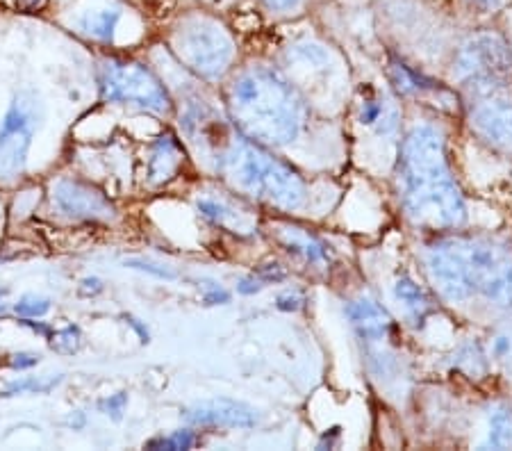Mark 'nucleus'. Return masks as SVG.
<instances>
[{
	"label": "nucleus",
	"mask_w": 512,
	"mask_h": 451,
	"mask_svg": "<svg viewBox=\"0 0 512 451\" xmlns=\"http://www.w3.org/2000/svg\"><path fill=\"white\" fill-rule=\"evenodd\" d=\"M14 310H16V315L28 317V319L44 317L48 310H51V301L41 299V297H30L28 294V297H23L19 303H16Z\"/></svg>",
	"instance_id": "obj_21"
},
{
	"label": "nucleus",
	"mask_w": 512,
	"mask_h": 451,
	"mask_svg": "<svg viewBox=\"0 0 512 451\" xmlns=\"http://www.w3.org/2000/svg\"><path fill=\"white\" fill-rule=\"evenodd\" d=\"M51 347L60 354H73L80 349V328L78 326H66L62 331H57L51 340Z\"/></svg>",
	"instance_id": "obj_20"
},
{
	"label": "nucleus",
	"mask_w": 512,
	"mask_h": 451,
	"mask_svg": "<svg viewBox=\"0 0 512 451\" xmlns=\"http://www.w3.org/2000/svg\"><path fill=\"white\" fill-rule=\"evenodd\" d=\"M303 3L305 0H264V5H267L271 12H283V14L299 10Z\"/></svg>",
	"instance_id": "obj_24"
},
{
	"label": "nucleus",
	"mask_w": 512,
	"mask_h": 451,
	"mask_svg": "<svg viewBox=\"0 0 512 451\" xmlns=\"http://www.w3.org/2000/svg\"><path fill=\"white\" fill-rule=\"evenodd\" d=\"M35 128V98L16 96L0 123V176L12 178L26 167Z\"/></svg>",
	"instance_id": "obj_8"
},
{
	"label": "nucleus",
	"mask_w": 512,
	"mask_h": 451,
	"mask_svg": "<svg viewBox=\"0 0 512 451\" xmlns=\"http://www.w3.org/2000/svg\"><path fill=\"white\" fill-rule=\"evenodd\" d=\"M469 3L483 12H497L499 7L506 5V0H469Z\"/></svg>",
	"instance_id": "obj_28"
},
{
	"label": "nucleus",
	"mask_w": 512,
	"mask_h": 451,
	"mask_svg": "<svg viewBox=\"0 0 512 451\" xmlns=\"http://www.w3.org/2000/svg\"><path fill=\"white\" fill-rule=\"evenodd\" d=\"M224 171L239 192L267 201L278 208L294 210L305 199L303 180L251 139L235 137L221 160Z\"/></svg>",
	"instance_id": "obj_4"
},
{
	"label": "nucleus",
	"mask_w": 512,
	"mask_h": 451,
	"mask_svg": "<svg viewBox=\"0 0 512 451\" xmlns=\"http://www.w3.org/2000/svg\"><path fill=\"white\" fill-rule=\"evenodd\" d=\"M198 210L203 217H208L217 226L230 228L233 233H253V221L226 201L203 196V199H198Z\"/></svg>",
	"instance_id": "obj_16"
},
{
	"label": "nucleus",
	"mask_w": 512,
	"mask_h": 451,
	"mask_svg": "<svg viewBox=\"0 0 512 451\" xmlns=\"http://www.w3.org/2000/svg\"><path fill=\"white\" fill-rule=\"evenodd\" d=\"M426 269L444 299L485 297L501 306L512 303V256L481 237H449L431 246Z\"/></svg>",
	"instance_id": "obj_2"
},
{
	"label": "nucleus",
	"mask_w": 512,
	"mask_h": 451,
	"mask_svg": "<svg viewBox=\"0 0 512 451\" xmlns=\"http://www.w3.org/2000/svg\"><path fill=\"white\" fill-rule=\"evenodd\" d=\"M53 203L66 217L85 221H107L114 217V205L96 187L82 180L62 178L53 187Z\"/></svg>",
	"instance_id": "obj_11"
},
{
	"label": "nucleus",
	"mask_w": 512,
	"mask_h": 451,
	"mask_svg": "<svg viewBox=\"0 0 512 451\" xmlns=\"http://www.w3.org/2000/svg\"><path fill=\"white\" fill-rule=\"evenodd\" d=\"M260 287L262 285L255 281V278H249V281H242V285H239V292H242V294H253V292H258Z\"/></svg>",
	"instance_id": "obj_32"
},
{
	"label": "nucleus",
	"mask_w": 512,
	"mask_h": 451,
	"mask_svg": "<svg viewBox=\"0 0 512 451\" xmlns=\"http://www.w3.org/2000/svg\"><path fill=\"white\" fill-rule=\"evenodd\" d=\"M126 401H128L126 395H114V397H110L107 401H103L101 406L107 410V415H112L114 420H119L121 413H123V408H126Z\"/></svg>",
	"instance_id": "obj_25"
},
{
	"label": "nucleus",
	"mask_w": 512,
	"mask_h": 451,
	"mask_svg": "<svg viewBox=\"0 0 512 451\" xmlns=\"http://www.w3.org/2000/svg\"><path fill=\"white\" fill-rule=\"evenodd\" d=\"M171 44L180 62L203 78L224 76L235 57L233 37L210 16H187L173 30Z\"/></svg>",
	"instance_id": "obj_5"
},
{
	"label": "nucleus",
	"mask_w": 512,
	"mask_h": 451,
	"mask_svg": "<svg viewBox=\"0 0 512 451\" xmlns=\"http://www.w3.org/2000/svg\"><path fill=\"white\" fill-rule=\"evenodd\" d=\"M305 303V299L301 297L299 292H287V294H280L278 297V308L280 310H299Z\"/></svg>",
	"instance_id": "obj_26"
},
{
	"label": "nucleus",
	"mask_w": 512,
	"mask_h": 451,
	"mask_svg": "<svg viewBox=\"0 0 512 451\" xmlns=\"http://www.w3.org/2000/svg\"><path fill=\"white\" fill-rule=\"evenodd\" d=\"M101 92L110 103H126L132 108L167 114L171 101L162 82L137 62L107 60L101 67Z\"/></svg>",
	"instance_id": "obj_6"
},
{
	"label": "nucleus",
	"mask_w": 512,
	"mask_h": 451,
	"mask_svg": "<svg viewBox=\"0 0 512 451\" xmlns=\"http://www.w3.org/2000/svg\"><path fill=\"white\" fill-rule=\"evenodd\" d=\"M394 297H396V301L403 303V308H406L412 317L421 319L426 315V310L431 308V301H428L426 292L421 290V287L408 276H401L399 281H396Z\"/></svg>",
	"instance_id": "obj_18"
},
{
	"label": "nucleus",
	"mask_w": 512,
	"mask_h": 451,
	"mask_svg": "<svg viewBox=\"0 0 512 451\" xmlns=\"http://www.w3.org/2000/svg\"><path fill=\"white\" fill-rule=\"evenodd\" d=\"M399 190L408 217L419 226L456 228L465 221V201L451 176L440 130L415 126L401 149Z\"/></svg>",
	"instance_id": "obj_1"
},
{
	"label": "nucleus",
	"mask_w": 512,
	"mask_h": 451,
	"mask_svg": "<svg viewBox=\"0 0 512 451\" xmlns=\"http://www.w3.org/2000/svg\"><path fill=\"white\" fill-rule=\"evenodd\" d=\"M510 71V48L494 32H481V35L465 41L456 57V76L469 89L503 85Z\"/></svg>",
	"instance_id": "obj_7"
},
{
	"label": "nucleus",
	"mask_w": 512,
	"mask_h": 451,
	"mask_svg": "<svg viewBox=\"0 0 512 451\" xmlns=\"http://www.w3.org/2000/svg\"><path fill=\"white\" fill-rule=\"evenodd\" d=\"M37 363H39V356H16L12 365L16 369H28V367H35Z\"/></svg>",
	"instance_id": "obj_31"
},
{
	"label": "nucleus",
	"mask_w": 512,
	"mask_h": 451,
	"mask_svg": "<svg viewBox=\"0 0 512 451\" xmlns=\"http://www.w3.org/2000/svg\"><path fill=\"white\" fill-rule=\"evenodd\" d=\"M128 267H135V269H144V272H151L155 276H162V278H173L171 272H167V269H158L155 265H148V262H142V260H126Z\"/></svg>",
	"instance_id": "obj_27"
},
{
	"label": "nucleus",
	"mask_w": 512,
	"mask_h": 451,
	"mask_svg": "<svg viewBox=\"0 0 512 451\" xmlns=\"http://www.w3.org/2000/svg\"><path fill=\"white\" fill-rule=\"evenodd\" d=\"M205 301L214 306V303H226L228 301V292L221 290V287H212V290L205 294Z\"/></svg>",
	"instance_id": "obj_29"
},
{
	"label": "nucleus",
	"mask_w": 512,
	"mask_h": 451,
	"mask_svg": "<svg viewBox=\"0 0 512 451\" xmlns=\"http://www.w3.org/2000/svg\"><path fill=\"white\" fill-rule=\"evenodd\" d=\"M346 317L351 319L353 328L365 340H383L392 326L390 315L374 299L367 297L351 301L349 308H346Z\"/></svg>",
	"instance_id": "obj_13"
},
{
	"label": "nucleus",
	"mask_w": 512,
	"mask_h": 451,
	"mask_svg": "<svg viewBox=\"0 0 512 451\" xmlns=\"http://www.w3.org/2000/svg\"><path fill=\"white\" fill-rule=\"evenodd\" d=\"M183 164V149L173 135H162L148 160V180L155 185L169 183Z\"/></svg>",
	"instance_id": "obj_14"
},
{
	"label": "nucleus",
	"mask_w": 512,
	"mask_h": 451,
	"mask_svg": "<svg viewBox=\"0 0 512 451\" xmlns=\"http://www.w3.org/2000/svg\"><path fill=\"white\" fill-rule=\"evenodd\" d=\"M60 383V379H48V381H39V379H30V381H16L12 383L10 388H7L3 395L10 397V395H23V392H48L53 390L55 385Z\"/></svg>",
	"instance_id": "obj_22"
},
{
	"label": "nucleus",
	"mask_w": 512,
	"mask_h": 451,
	"mask_svg": "<svg viewBox=\"0 0 512 451\" xmlns=\"http://www.w3.org/2000/svg\"><path fill=\"white\" fill-rule=\"evenodd\" d=\"M121 19L119 10H98V12H89L85 19L80 21V28L87 32L89 37L101 39V41H112L114 32H117Z\"/></svg>",
	"instance_id": "obj_19"
},
{
	"label": "nucleus",
	"mask_w": 512,
	"mask_h": 451,
	"mask_svg": "<svg viewBox=\"0 0 512 451\" xmlns=\"http://www.w3.org/2000/svg\"><path fill=\"white\" fill-rule=\"evenodd\" d=\"M485 449H510L512 447V410L506 406H497L490 413L487 422V438L483 442Z\"/></svg>",
	"instance_id": "obj_17"
},
{
	"label": "nucleus",
	"mask_w": 512,
	"mask_h": 451,
	"mask_svg": "<svg viewBox=\"0 0 512 451\" xmlns=\"http://www.w3.org/2000/svg\"><path fill=\"white\" fill-rule=\"evenodd\" d=\"M260 274L267 278V281H283V278H285V272H283V269H280L278 262H274V269H264L262 267Z\"/></svg>",
	"instance_id": "obj_30"
},
{
	"label": "nucleus",
	"mask_w": 512,
	"mask_h": 451,
	"mask_svg": "<svg viewBox=\"0 0 512 451\" xmlns=\"http://www.w3.org/2000/svg\"><path fill=\"white\" fill-rule=\"evenodd\" d=\"M212 3H224V0H212Z\"/></svg>",
	"instance_id": "obj_33"
},
{
	"label": "nucleus",
	"mask_w": 512,
	"mask_h": 451,
	"mask_svg": "<svg viewBox=\"0 0 512 451\" xmlns=\"http://www.w3.org/2000/svg\"><path fill=\"white\" fill-rule=\"evenodd\" d=\"M280 242L287 246L289 253L312 262V265H326V262H330L328 246L317 240L315 235L305 233L303 228H280Z\"/></svg>",
	"instance_id": "obj_15"
},
{
	"label": "nucleus",
	"mask_w": 512,
	"mask_h": 451,
	"mask_svg": "<svg viewBox=\"0 0 512 451\" xmlns=\"http://www.w3.org/2000/svg\"><path fill=\"white\" fill-rule=\"evenodd\" d=\"M192 445H194V436L189 431H176L169 438L148 442V447L151 449H189Z\"/></svg>",
	"instance_id": "obj_23"
},
{
	"label": "nucleus",
	"mask_w": 512,
	"mask_h": 451,
	"mask_svg": "<svg viewBox=\"0 0 512 451\" xmlns=\"http://www.w3.org/2000/svg\"><path fill=\"white\" fill-rule=\"evenodd\" d=\"M183 128L198 153L219 171L221 160L237 137L221 114L205 103H189L183 114Z\"/></svg>",
	"instance_id": "obj_10"
},
{
	"label": "nucleus",
	"mask_w": 512,
	"mask_h": 451,
	"mask_svg": "<svg viewBox=\"0 0 512 451\" xmlns=\"http://www.w3.org/2000/svg\"><path fill=\"white\" fill-rule=\"evenodd\" d=\"M469 123L476 135L497 149H512V96L503 85L474 87Z\"/></svg>",
	"instance_id": "obj_9"
},
{
	"label": "nucleus",
	"mask_w": 512,
	"mask_h": 451,
	"mask_svg": "<svg viewBox=\"0 0 512 451\" xmlns=\"http://www.w3.org/2000/svg\"><path fill=\"white\" fill-rule=\"evenodd\" d=\"M228 103L235 126L255 144L285 146L303 130L301 96L271 69L255 67L237 76Z\"/></svg>",
	"instance_id": "obj_3"
},
{
	"label": "nucleus",
	"mask_w": 512,
	"mask_h": 451,
	"mask_svg": "<svg viewBox=\"0 0 512 451\" xmlns=\"http://www.w3.org/2000/svg\"><path fill=\"white\" fill-rule=\"evenodd\" d=\"M187 420L198 426H226V429H251L258 422L255 410L237 401L219 399L198 404L187 413Z\"/></svg>",
	"instance_id": "obj_12"
}]
</instances>
